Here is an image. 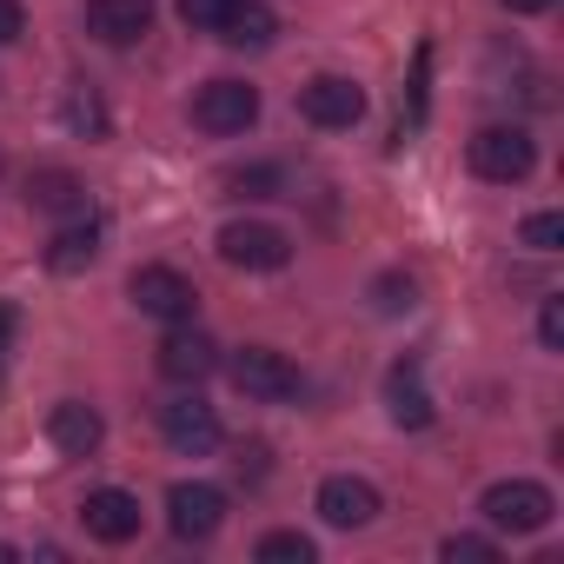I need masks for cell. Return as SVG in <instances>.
I'll return each instance as SVG.
<instances>
[{"label":"cell","mask_w":564,"mask_h":564,"mask_svg":"<svg viewBox=\"0 0 564 564\" xmlns=\"http://www.w3.org/2000/svg\"><path fill=\"white\" fill-rule=\"evenodd\" d=\"M478 511H485V524L491 531H511V538H531V531H544L551 524V511H557V498L538 485V478H498L485 498H478Z\"/></svg>","instance_id":"obj_1"},{"label":"cell","mask_w":564,"mask_h":564,"mask_svg":"<svg viewBox=\"0 0 564 564\" xmlns=\"http://www.w3.org/2000/svg\"><path fill=\"white\" fill-rule=\"evenodd\" d=\"M226 372H232V386H239L246 399H265V405L300 399V366H293L286 352H272V346H239V352L226 359Z\"/></svg>","instance_id":"obj_2"},{"label":"cell","mask_w":564,"mask_h":564,"mask_svg":"<svg viewBox=\"0 0 564 564\" xmlns=\"http://www.w3.org/2000/svg\"><path fill=\"white\" fill-rule=\"evenodd\" d=\"M531 166H538V147H531L524 127H485V133H471V173H478V180L518 186Z\"/></svg>","instance_id":"obj_3"},{"label":"cell","mask_w":564,"mask_h":564,"mask_svg":"<svg viewBox=\"0 0 564 564\" xmlns=\"http://www.w3.org/2000/svg\"><path fill=\"white\" fill-rule=\"evenodd\" d=\"M219 259L232 272H279L293 259V239L265 219H232V226H219Z\"/></svg>","instance_id":"obj_4"},{"label":"cell","mask_w":564,"mask_h":564,"mask_svg":"<svg viewBox=\"0 0 564 564\" xmlns=\"http://www.w3.org/2000/svg\"><path fill=\"white\" fill-rule=\"evenodd\" d=\"M127 293H133V306H140L147 319H166V326L193 319V306H199L193 279H186V272H173V265H140V272L127 279Z\"/></svg>","instance_id":"obj_5"},{"label":"cell","mask_w":564,"mask_h":564,"mask_svg":"<svg viewBox=\"0 0 564 564\" xmlns=\"http://www.w3.org/2000/svg\"><path fill=\"white\" fill-rule=\"evenodd\" d=\"M252 120H259V94L246 80H206L193 94V127L206 133H246Z\"/></svg>","instance_id":"obj_6"},{"label":"cell","mask_w":564,"mask_h":564,"mask_svg":"<svg viewBox=\"0 0 564 564\" xmlns=\"http://www.w3.org/2000/svg\"><path fill=\"white\" fill-rule=\"evenodd\" d=\"M166 524H173V538H186V544L213 538V531L226 524V491H219V485H199V478L173 485V491H166Z\"/></svg>","instance_id":"obj_7"},{"label":"cell","mask_w":564,"mask_h":564,"mask_svg":"<svg viewBox=\"0 0 564 564\" xmlns=\"http://www.w3.org/2000/svg\"><path fill=\"white\" fill-rule=\"evenodd\" d=\"M213 366H219V346H213L206 333H193V319H180V326L160 339V372H166L173 386H199V379H213Z\"/></svg>","instance_id":"obj_8"},{"label":"cell","mask_w":564,"mask_h":564,"mask_svg":"<svg viewBox=\"0 0 564 564\" xmlns=\"http://www.w3.org/2000/svg\"><path fill=\"white\" fill-rule=\"evenodd\" d=\"M160 432H166L173 452L206 458V452L219 445V412H213L206 399H173V405H160Z\"/></svg>","instance_id":"obj_9"},{"label":"cell","mask_w":564,"mask_h":564,"mask_svg":"<svg viewBox=\"0 0 564 564\" xmlns=\"http://www.w3.org/2000/svg\"><path fill=\"white\" fill-rule=\"evenodd\" d=\"M80 524H87V538H100V544H127V538H140V498L120 491V485H100V491H87Z\"/></svg>","instance_id":"obj_10"},{"label":"cell","mask_w":564,"mask_h":564,"mask_svg":"<svg viewBox=\"0 0 564 564\" xmlns=\"http://www.w3.org/2000/svg\"><path fill=\"white\" fill-rule=\"evenodd\" d=\"M87 34L100 47H133L153 34V0H87Z\"/></svg>","instance_id":"obj_11"},{"label":"cell","mask_w":564,"mask_h":564,"mask_svg":"<svg viewBox=\"0 0 564 564\" xmlns=\"http://www.w3.org/2000/svg\"><path fill=\"white\" fill-rule=\"evenodd\" d=\"M300 113H306L313 127H352V120L366 113V94H359L346 74H319V80L300 87Z\"/></svg>","instance_id":"obj_12"},{"label":"cell","mask_w":564,"mask_h":564,"mask_svg":"<svg viewBox=\"0 0 564 564\" xmlns=\"http://www.w3.org/2000/svg\"><path fill=\"white\" fill-rule=\"evenodd\" d=\"M319 518L339 524V531L372 524V518H379V485H366V478H352V471L326 478V485H319Z\"/></svg>","instance_id":"obj_13"},{"label":"cell","mask_w":564,"mask_h":564,"mask_svg":"<svg viewBox=\"0 0 564 564\" xmlns=\"http://www.w3.org/2000/svg\"><path fill=\"white\" fill-rule=\"evenodd\" d=\"M47 438H54L67 458H94V452H100V438H107V425H100V412H94V405L61 399V405L47 412Z\"/></svg>","instance_id":"obj_14"},{"label":"cell","mask_w":564,"mask_h":564,"mask_svg":"<svg viewBox=\"0 0 564 564\" xmlns=\"http://www.w3.org/2000/svg\"><path fill=\"white\" fill-rule=\"evenodd\" d=\"M386 405H392V425H405V432H425V425L438 419V405H432L419 366H392V372H386Z\"/></svg>","instance_id":"obj_15"},{"label":"cell","mask_w":564,"mask_h":564,"mask_svg":"<svg viewBox=\"0 0 564 564\" xmlns=\"http://www.w3.org/2000/svg\"><path fill=\"white\" fill-rule=\"evenodd\" d=\"M94 259H100V219H94V213H80V219H67V226L54 232L47 265H54V272H87Z\"/></svg>","instance_id":"obj_16"},{"label":"cell","mask_w":564,"mask_h":564,"mask_svg":"<svg viewBox=\"0 0 564 564\" xmlns=\"http://www.w3.org/2000/svg\"><path fill=\"white\" fill-rule=\"evenodd\" d=\"M226 47H272V34H279V21H272V8L265 0H232L226 8V21L213 28Z\"/></svg>","instance_id":"obj_17"},{"label":"cell","mask_w":564,"mask_h":564,"mask_svg":"<svg viewBox=\"0 0 564 564\" xmlns=\"http://www.w3.org/2000/svg\"><path fill=\"white\" fill-rule=\"evenodd\" d=\"M28 199H34L41 213H87V186H80L74 173H61V166H41V173L28 180Z\"/></svg>","instance_id":"obj_18"},{"label":"cell","mask_w":564,"mask_h":564,"mask_svg":"<svg viewBox=\"0 0 564 564\" xmlns=\"http://www.w3.org/2000/svg\"><path fill=\"white\" fill-rule=\"evenodd\" d=\"M259 564H313V538L306 531H265L259 538Z\"/></svg>","instance_id":"obj_19"},{"label":"cell","mask_w":564,"mask_h":564,"mask_svg":"<svg viewBox=\"0 0 564 564\" xmlns=\"http://www.w3.org/2000/svg\"><path fill=\"white\" fill-rule=\"evenodd\" d=\"M67 127H74V133H87V140H100V133H107V107H100V94H94V87H74V94H67Z\"/></svg>","instance_id":"obj_20"},{"label":"cell","mask_w":564,"mask_h":564,"mask_svg":"<svg viewBox=\"0 0 564 564\" xmlns=\"http://www.w3.org/2000/svg\"><path fill=\"white\" fill-rule=\"evenodd\" d=\"M372 306L379 313H412L419 306V286H412V279H399V272H386V279H372Z\"/></svg>","instance_id":"obj_21"},{"label":"cell","mask_w":564,"mask_h":564,"mask_svg":"<svg viewBox=\"0 0 564 564\" xmlns=\"http://www.w3.org/2000/svg\"><path fill=\"white\" fill-rule=\"evenodd\" d=\"M524 246H531V252H557V246H564V219H557V213H531V219H524Z\"/></svg>","instance_id":"obj_22"},{"label":"cell","mask_w":564,"mask_h":564,"mask_svg":"<svg viewBox=\"0 0 564 564\" xmlns=\"http://www.w3.org/2000/svg\"><path fill=\"white\" fill-rule=\"evenodd\" d=\"M226 8H232V0H180V21L199 28V34H213V28L226 21Z\"/></svg>","instance_id":"obj_23"},{"label":"cell","mask_w":564,"mask_h":564,"mask_svg":"<svg viewBox=\"0 0 564 564\" xmlns=\"http://www.w3.org/2000/svg\"><path fill=\"white\" fill-rule=\"evenodd\" d=\"M445 557H452V564H491L498 544H491V538H445Z\"/></svg>","instance_id":"obj_24"},{"label":"cell","mask_w":564,"mask_h":564,"mask_svg":"<svg viewBox=\"0 0 564 564\" xmlns=\"http://www.w3.org/2000/svg\"><path fill=\"white\" fill-rule=\"evenodd\" d=\"M538 339H544L551 352L564 346V300H557V293H551V300H544V313H538Z\"/></svg>","instance_id":"obj_25"},{"label":"cell","mask_w":564,"mask_h":564,"mask_svg":"<svg viewBox=\"0 0 564 564\" xmlns=\"http://www.w3.org/2000/svg\"><path fill=\"white\" fill-rule=\"evenodd\" d=\"M21 28H28V8H21V0H0V47L21 41Z\"/></svg>","instance_id":"obj_26"},{"label":"cell","mask_w":564,"mask_h":564,"mask_svg":"<svg viewBox=\"0 0 564 564\" xmlns=\"http://www.w3.org/2000/svg\"><path fill=\"white\" fill-rule=\"evenodd\" d=\"M226 186H239V193H252V199H265V193L279 186V173H232Z\"/></svg>","instance_id":"obj_27"},{"label":"cell","mask_w":564,"mask_h":564,"mask_svg":"<svg viewBox=\"0 0 564 564\" xmlns=\"http://www.w3.org/2000/svg\"><path fill=\"white\" fill-rule=\"evenodd\" d=\"M505 8H511V14H544L551 0H505Z\"/></svg>","instance_id":"obj_28"}]
</instances>
